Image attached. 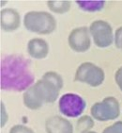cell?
Listing matches in <instances>:
<instances>
[{"instance_id": "cell-1", "label": "cell", "mask_w": 122, "mask_h": 133, "mask_svg": "<svg viewBox=\"0 0 122 133\" xmlns=\"http://www.w3.org/2000/svg\"><path fill=\"white\" fill-rule=\"evenodd\" d=\"M30 61L23 55H10L1 61V89L13 92H26L34 83L35 77L30 69Z\"/></svg>"}, {"instance_id": "cell-2", "label": "cell", "mask_w": 122, "mask_h": 133, "mask_svg": "<svg viewBox=\"0 0 122 133\" xmlns=\"http://www.w3.org/2000/svg\"><path fill=\"white\" fill-rule=\"evenodd\" d=\"M24 26L30 32L40 35L53 33L56 28V20L47 11H28L24 16Z\"/></svg>"}, {"instance_id": "cell-3", "label": "cell", "mask_w": 122, "mask_h": 133, "mask_svg": "<svg viewBox=\"0 0 122 133\" xmlns=\"http://www.w3.org/2000/svg\"><path fill=\"white\" fill-rule=\"evenodd\" d=\"M90 114L94 120L100 122L115 120L120 114L119 102L114 96H107L102 101L92 105Z\"/></svg>"}, {"instance_id": "cell-4", "label": "cell", "mask_w": 122, "mask_h": 133, "mask_svg": "<svg viewBox=\"0 0 122 133\" xmlns=\"http://www.w3.org/2000/svg\"><path fill=\"white\" fill-rule=\"evenodd\" d=\"M104 71L93 62H83L77 67L74 81L86 83L91 87H99L104 81Z\"/></svg>"}, {"instance_id": "cell-5", "label": "cell", "mask_w": 122, "mask_h": 133, "mask_svg": "<svg viewBox=\"0 0 122 133\" xmlns=\"http://www.w3.org/2000/svg\"><path fill=\"white\" fill-rule=\"evenodd\" d=\"M87 108V102L76 94L68 92L59 98L58 110L62 115L69 118L81 116Z\"/></svg>"}, {"instance_id": "cell-6", "label": "cell", "mask_w": 122, "mask_h": 133, "mask_svg": "<svg viewBox=\"0 0 122 133\" xmlns=\"http://www.w3.org/2000/svg\"><path fill=\"white\" fill-rule=\"evenodd\" d=\"M89 32L96 46L106 48L113 44L115 34L113 28L108 22L104 20H96L89 26Z\"/></svg>"}, {"instance_id": "cell-7", "label": "cell", "mask_w": 122, "mask_h": 133, "mask_svg": "<svg viewBox=\"0 0 122 133\" xmlns=\"http://www.w3.org/2000/svg\"><path fill=\"white\" fill-rule=\"evenodd\" d=\"M68 44L72 51L77 53L87 52L91 46V35L87 26H79L72 29L68 37Z\"/></svg>"}, {"instance_id": "cell-8", "label": "cell", "mask_w": 122, "mask_h": 133, "mask_svg": "<svg viewBox=\"0 0 122 133\" xmlns=\"http://www.w3.org/2000/svg\"><path fill=\"white\" fill-rule=\"evenodd\" d=\"M31 87L43 105L56 102V99L58 98L60 92V89L58 87H56L54 83L44 78L36 81Z\"/></svg>"}, {"instance_id": "cell-9", "label": "cell", "mask_w": 122, "mask_h": 133, "mask_svg": "<svg viewBox=\"0 0 122 133\" xmlns=\"http://www.w3.org/2000/svg\"><path fill=\"white\" fill-rule=\"evenodd\" d=\"M20 13L15 9H2L0 11V26L5 32H12L20 28Z\"/></svg>"}, {"instance_id": "cell-10", "label": "cell", "mask_w": 122, "mask_h": 133, "mask_svg": "<svg viewBox=\"0 0 122 133\" xmlns=\"http://www.w3.org/2000/svg\"><path fill=\"white\" fill-rule=\"evenodd\" d=\"M46 133H73V125L60 115L50 116L45 121Z\"/></svg>"}, {"instance_id": "cell-11", "label": "cell", "mask_w": 122, "mask_h": 133, "mask_svg": "<svg viewBox=\"0 0 122 133\" xmlns=\"http://www.w3.org/2000/svg\"><path fill=\"white\" fill-rule=\"evenodd\" d=\"M27 53L35 59H43L49 54V44L44 39H31L27 43Z\"/></svg>"}, {"instance_id": "cell-12", "label": "cell", "mask_w": 122, "mask_h": 133, "mask_svg": "<svg viewBox=\"0 0 122 133\" xmlns=\"http://www.w3.org/2000/svg\"><path fill=\"white\" fill-rule=\"evenodd\" d=\"M23 101H24V105L26 106L27 109L32 110H39V109H41L43 106V104L40 101L38 96L34 92L32 87H29L26 92H24Z\"/></svg>"}, {"instance_id": "cell-13", "label": "cell", "mask_w": 122, "mask_h": 133, "mask_svg": "<svg viewBox=\"0 0 122 133\" xmlns=\"http://www.w3.org/2000/svg\"><path fill=\"white\" fill-rule=\"evenodd\" d=\"M49 10L57 14H64L71 10V2L68 0H50L47 1Z\"/></svg>"}, {"instance_id": "cell-14", "label": "cell", "mask_w": 122, "mask_h": 133, "mask_svg": "<svg viewBox=\"0 0 122 133\" xmlns=\"http://www.w3.org/2000/svg\"><path fill=\"white\" fill-rule=\"evenodd\" d=\"M76 4L81 10L87 12H96L100 11L104 8L105 1H83L78 0L76 1Z\"/></svg>"}, {"instance_id": "cell-15", "label": "cell", "mask_w": 122, "mask_h": 133, "mask_svg": "<svg viewBox=\"0 0 122 133\" xmlns=\"http://www.w3.org/2000/svg\"><path fill=\"white\" fill-rule=\"evenodd\" d=\"M94 120L93 118L88 115H84L78 119L76 123V130L79 132H84V131L90 130L94 127Z\"/></svg>"}, {"instance_id": "cell-16", "label": "cell", "mask_w": 122, "mask_h": 133, "mask_svg": "<svg viewBox=\"0 0 122 133\" xmlns=\"http://www.w3.org/2000/svg\"><path fill=\"white\" fill-rule=\"evenodd\" d=\"M42 78L51 81L52 83H54L56 87H58L60 90L63 87V78H62V77H61L60 75L57 74V73L55 71L46 72L45 74L42 76Z\"/></svg>"}, {"instance_id": "cell-17", "label": "cell", "mask_w": 122, "mask_h": 133, "mask_svg": "<svg viewBox=\"0 0 122 133\" xmlns=\"http://www.w3.org/2000/svg\"><path fill=\"white\" fill-rule=\"evenodd\" d=\"M102 133H122V121H117L108 125L103 129Z\"/></svg>"}, {"instance_id": "cell-18", "label": "cell", "mask_w": 122, "mask_h": 133, "mask_svg": "<svg viewBox=\"0 0 122 133\" xmlns=\"http://www.w3.org/2000/svg\"><path fill=\"white\" fill-rule=\"evenodd\" d=\"M9 133H35L32 128L24 125H14L11 127Z\"/></svg>"}, {"instance_id": "cell-19", "label": "cell", "mask_w": 122, "mask_h": 133, "mask_svg": "<svg viewBox=\"0 0 122 133\" xmlns=\"http://www.w3.org/2000/svg\"><path fill=\"white\" fill-rule=\"evenodd\" d=\"M9 114L7 112V110H6L5 104L3 101H1V103H0V127L1 128H3L7 124Z\"/></svg>"}, {"instance_id": "cell-20", "label": "cell", "mask_w": 122, "mask_h": 133, "mask_svg": "<svg viewBox=\"0 0 122 133\" xmlns=\"http://www.w3.org/2000/svg\"><path fill=\"white\" fill-rule=\"evenodd\" d=\"M114 43L117 46V48L122 51V26L117 28L115 32V39Z\"/></svg>"}, {"instance_id": "cell-21", "label": "cell", "mask_w": 122, "mask_h": 133, "mask_svg": "<svg viewBox=\"0 0 122 133\" xmlns=\"http://www.w3.org/2000/svg\"><path fill=\"white\" fill-rule=\"evenodd\" d=\"M115 81L122 92V66L119 67L117 70V72L115 73Z\"/></svg>"}, {"instance_id": "cell-22", "label": "cell", "mask_w": 122, "mask_h": 133, "mask_svg": "<svg viewBox=\"0 0 122 133\" xmlns=\"http://www.w3.org/2000/svg\"><path fill=\"white\" fill-rule=\"evenodd\" d=\"M81 133H97V132H96V131L88 130V131H84V132H81Z\"/></svg>"}]
</instances>
